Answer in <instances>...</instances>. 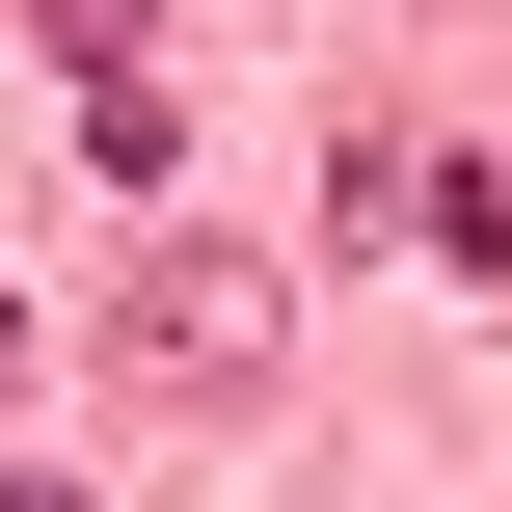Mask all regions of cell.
Returning <instances> with one entry per match:
<instances>
[{
    "mask_svg": "<svg viewBox=\"0 0 512 512\" xmlns=\"http://www.w3.org/2000/svg\"><path fill=\"white\" fill-rule=\"evenodd\" d=\"M108 351H135V378H162V405H243V378H270V270H216V243H162V270H135V324H108Z\"/></svg>",
    "mask_w": 512,
    "mask_h": 512,
    "instance_id": "obj_1",
    "label": "cell"
},
{
    "mask_svg": "<svg viewBox=\"0 0 512 512\" xmlns=\"http://www.w3.org/2000/svg\"><path fill=\"white\" fill-rule=\"evenodd\" d=\"M135 27L162 0H27V54H81V81H135Z\"/></svg>",
    "mask_w": 512,
    "mask_h": 512,
    "instance_id": "obj_2",
    "label": "cell"
},
{
    "mask_svg": "<svg viewBox=\"0 0 512 512\" xmlns=\"http://www.w3.org/2000/svg\"><path fill=\"white\" fill-rule=\"evenodd\" d=\"M0 512H81V486H0Z\"/></svg>",
    "mask_w": 512,
    "mask_h": 512,
    "instance_id": "obj_3",
    "label": "cell"
},
{
    "mask_svg": "<svg viewBox=\"0 0 512 512\" xmlns=\"http://www.w3.org/2000/svg\"><path fill=\"white\" fill-rule=\"evenodd\" d=\"M0 27H27V0H0Z\"/></svg>",
    "mask_w": 512,
    "mask_h": 512,
    "instance_id": "obj_4",
    "label": "cell"
}]
</instances>
